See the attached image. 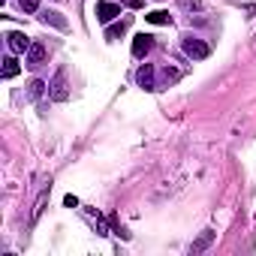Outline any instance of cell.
<instances>
[{"instance_id":"8","label":"cell","mask_w":256,"mask_h":256,"mask_svg":"<svg viewBox=\"0 0 256 256\" xmlns=\"http://www.w3.org/2000/svg\"><path fill=\"white\" fill-rule=\"evenodd\" d=\"M18 70H22V66H18V60H16V58H6V60H4V78H16V76H18Z\"/></svg>"},{"instance_id":"16","label":"cell","mask_w":256,"mask_h":256,"mask_svg":"<svg viewBox=\"0 0 256 256\" xmlns=\"http://www.w3.org/2000/svg\"><path fill=\"white\" fill-rule=\"evenodd\" d=\"M64 205H66V208H76V205H78V199H76V196H66V199H64Z\"/></svg>"},{"instance_id":"17","label":"cell","mask_w":256,"mask_h":256,"mask_svg":"<svg viewBox=\"0 0 256 256\" xmlns=\"http://www.w3.org/2000/svg\"><path fill=\"white\" fill-rule=\"evenodd\" d=\"M0 4H6V0H0Z\"/></svg>"},{"instance_id":"3","label":"cell","mask_w":256,"mask_h":256,"mask_svg":"<svg viewBox=\"0 0 256 256\" xmlns=\"http://www.w3.org/2000/svg\"><path fill=\"white\" fill-rule=\"evenodd\" d=\"M48 94H52V100H58V102H64V100L70 96V90H66V76H64V72L54 76V82L48 84Z\"/></svg>"},{"instance_id":"13","label":"cell","mask_w":256,"mask_h":256,"mask_svg":"<svg viewBox=\"0 0 256 256\" xmlns=\"http://www.w3.org/2000/svg\"><path fill=\"white\" fill-rule=\"evenodd\" d=\"M36 6H40V0H22V10L24 12H36Z\"/></svg>"},{"instance_id":"10","label":"cell","mask_w":256,"mask_h":256,"mask_svg":"<svg viewBox=\"0 0 256 256\" xmlns=\"http://www.w3.org/2000/svg\"><path fill=\"white\" fill-rule=\"evenodd\" d=\"M42 90H46V82H40V78H34V82H30V88H28V96H30V100H36V96H40Z\"/></svg>"},{"instance_id":"1","label":"cell","mask_w":256,"mask_h":256,"mask_svg":"<svg viewBox=\"0 0 256 256\" xmlns=\"http://www.w3.org/2000/svg\"><path fill=\"white\" fill-rule=\"evenodd\" d=\"M184 52H187V58H193V60H205V58L211 54V48H208L202 40H196V36H184Z\"/></svg>"},{"instance_id":"7","label":"cell","mask_w":256,"mask_h":256,"mask_svg":"<svg viewBox=\"0 0 256 256\" xmlns=\"http://www.w3.org/2000/svg\"><path fill=\"white\" fill-rule=\"evenodd\" d=\"M42 60H46V46L34 42V46L28 48V66H40Z\"/></svg>"},{"instance_id":"5","label":"cell","mask_w":256,"mask_h":256,"mask_svg":"<svg viewBox=\"0 0 256 256\" xmlns=\"http://www.w3.org/2000/svg\"><path fill=\"white\" fill-rule=\"evenodd\" d=\"M136 82H139V88L154 90V88H157V84H154V66H151V64H142L139 72H136Z\"/></svg>"},{"instance_id":"6","label":"cell","mask_w":256,"mask_h":256,"mask_svg":"<svg viewBox=\"0 0 256 256\" xmlns=\"http://www.w3.org/2000/svg\"><path fill=\"white\" fill-rule=\"evenodd\" d=\"M151 48H154V36H148V34H139V36L133 40V54H136V58H145Z\"/></svg>"},{"instance_id":"4","label":"cell","mask_w":256,"mask_h":256,"mask_svg":"<svg viewBox=\"0 0 256 256\" xmlns=\"http://www.w3.org/2000/svg\"><path fill=\"white\" fill-rule=\"evenodd\" d=\"M6 42H10V48H12L16 54H22V52H28V48L34 46V42H30V40H28V36H24L22 30H12V34L6 36Z\"/></svg>"},{"instance_id":"9","label":"cell","mask_w":256,"mask_h":256,"mask_svg":"<svg viewBox=\"0 0 256 256\" xmlns=\"http://www.w3.org/2000/svg\"><path fill=\"white\" fill-rule=\"evenodd\" d=\"M151 24H169V12H163V10H154V12H148L145 16Z\"/></svg>"},{"instance_id":"2","label":"cell","mask_w":256,"mask_h":256,"mask_svg":"<svg viewBox=\"0 0 256 256\" xmlns=\"http://www.w3.org/2000/svg\"><path fill=\"white\" fill-rule=\"evenodd\" d=\"M118 16H120V6H118V4H108V0H102V4H96V18H100L102 24L114 22Z\"/></svg>"},{"instance_id":"14","label":"cell","mask_w":256,"mask_h":256,"mask_svg":"<svg viewBox=\"0 0 256 256\" xmlns=\"http://www.w3.org/2000/svg\"><path fill=\"white\" fill-rule=\"evenodd\" d=\"M42 18H46V22H52V24H58V28H64V18H58V12H46Z\"/></svg>"},{"instance_id":"11","label":"cell","mask_w":256,"mask_h":256,"mask_svg":"<svg viewBox=\"0 0 256 256\" xmlns=\"http://www.w3.org/2000/svg\"><path fill=\"white\" fill-rule=\"evenodd\" d=\"M124 30H126V24H124V22H120V24H112V28L106 30V40H118Z\"/></svg>"},{"instance_id":"15","label":"cell","mask_w":256,"mask_h":256,"mask_svg":"<svg viewBox=\"0 0 256 256\" xmlns=\"http://www.w3.org/2000/svg\"><path fill=\"white\" fill-rule=\"evenodd\" d=\"M124 6H130V10H142V0H124Z\"/></svg>"},{"instance_id":"12","label":"cell","mask_w":256,"mask_h":256,"mask_svg":"<svg viewBox=\"0 0 256 256\" xmlns=\"http://www.w3.org/2000/svg\"><path fill=\"white\" fill-rule=\"evenodd\" d=\"M211 238H214V235H211V232H205V235H202V238H199V241H196V244H193V253H199V250H205V247H208V241H211Z\"/></svg>"}]
</instances>
